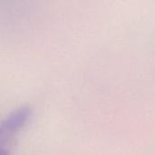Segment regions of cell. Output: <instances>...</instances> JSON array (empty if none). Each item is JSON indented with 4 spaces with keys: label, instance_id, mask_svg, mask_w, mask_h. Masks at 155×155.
<instances>
[{
    "label": "cell",
    "instance_id": "6da1fadb",
    "mask_svg": "<svg viewBox=\"0 0 155 155\" xmlns=\"http://www.w3.org/2000/svg\"><path fill=\"white\" fill-rule=\"evenodd\" d=\"M27 115L28 113L26 110H19L16 113H14V114L7 119L3 132L7 131V133L10 134L14 131L18 130L26 121Z\"/></svg>",
    "mask_w": 155,
    "mask_h": 155
}]
</instances>
